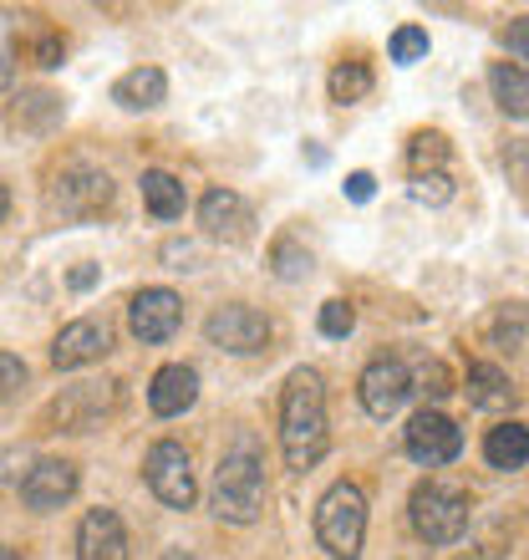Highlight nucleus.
Returning a JSON list of instances; mask_svg holds the SVG:
<instances>
[{
    "instance_id": "10",
    "label": "nucleus",
    "mask_w": 529,
    "mask_h": 560,
    "mask_svg": "<svg viewBox=\"0 0 529 560\" xmlns=\"http://www.w3.org/2000/svg\"><path fill=\"white\" fill-rule=\"evenodd\" d=\"M72 494H77V464H67V458H42V464L21 479V500H26L31 510H61Z\"/></svg>"
},
{
    "instance_id": "16",
    "label": "nucleus",
    "mask_w": 529,
    "mask_h": 560,
    "mask_svg": "<svg viewBox=\"0 0 529 560\" xmlns=\"http://www.w3.org/2000/svg\"><path fill=\"white\" fill-rule=\"evenodd\" d=\"M107 199H113V178L92 174V168H72L57 189V205L67 214H97V209H107Z\"/></svg>"
},
{
    "instance_id": "12",
    "label": "nucleus",
    "mask_w": 529,
    "mask_h": 560,
    "mask_svg": "<svg viewBox=\"0 0 529 560\" xmlns=\"http://www.w3.org/2000/svg\"><path fill=\"white\" fill-rule=\"evenodd\" d=\"M77 560H128V530L113 510H87L77 530Z\"/></svg>"
},
{
    "instance_id": "17",
    "label": "nucleus",
    "mask_w": 529,
    "mask_h": 560,
    "mask_svg": "<svg viewBox=\"0 0 529 560\" xmlns=\"http://www.w3.org/2000/svg\"><path fill=\"white\" fill-rule=\"evenodd\" d=\"M168 97V77L158 67H138V72L118 77V88H113V103L128 107V113H148V107H158Z\"/></svg>"
},
{
    "instance_id": "2",
    "label": "nucleus",
    "mask_w": 529,
    "mask_h": 560,
    "mask_svg": "<svg viewBox=\"0 0 529 560\" xmlns=\"http://www.w3.org/2000/svg\"><path fill=\"white\" fill-rule=\"evenodd\" d=\"M209 504H214V515L230 520V525H250L264 510V464H260V454H255V443H235V448L220 458Z\"/></svg>"
},
{
    "instance_id": "28",
    "label": "nucleus",
    "mask_w": 529,
    "mask_h": 560,
    "mask_svg": "<svg viewBox=\"0 0 529 560\" xmlns=\"http://www.w3.org/2000/svg\"><path fill=\"white\" fill-rule=\"evenodd\" d=\"M352 326H356V311L346 306V301H326L321 306V331L326 337H346Z\"/></svg>"
},
{
    "instance_id": "31",
    "label": "nucleus",
    "mask_w": 529,
    "mask_h": 560,
    "mask_svg": "<svg viewBox=\"0 0 529 560\" xmlns=\"http://www.w3.org/2000/svg\"><path fill=\"white\" fill-rule=\"evenodd\" d=\"M418 393H427V398H448V393H454V387H448V372H443L438 362L423 368V387H418Z\"/></svg>"
},
{
    "instance_id": "19",
    "label": "nucleus",
    "mask_w": 529,
    "mask_h": 560,
    "mask_svg": "<svg viewBox=\"0 0 529 560\" xmlns=\"http://www.w3.org/2000/svg\"><path fill=\"white\" fill-rule=\"evenodd\" d=\"M469 402H473V408H484V413L509 408V402H515V383H509V372H499L494 362L469 368Z\"/></svg>"
},
{
    "instance_id": "23",
    "label": "nucleus",
    "mask_w": 529,
    "mask_h": 560,
    "mask_svg": "<svg viewBox=\"0 0 529 560\" xmlns=\"http://www.w3.org/2000/svg\"><path fill=\"white\" fill-rule=\"evenodd\" d=\"M443 159H448V143H443V133H418V138L408 143V168H412V178L438 174Z\"/></svg>"
},
{
    "instance_id": "21",
    "label": "nucleus",
    "mask_w": 529,
    "mask_h": 560,
    "mask_svg": "<svg viewBox=\"0 0 529 560\" xmlns=\"http://www.w3.org/2000/svg\"><path fill=\"white\" fill-rule=\"evenodd\" d=\"M143 205L158 214V220H178L184 214V184L163 168H148L143 174Z\"/></svg>"
},
{
    "instance_id": "18",
    "label": "nucleus",
    "mask_w": 529,
    "mask_h": 560,
    "mask_svg": "<svg viewBox=\"0 0 529 560\" xmlns=\"http://www.w3.org/2000/svg\"><path fill=\"white\" fill-rule=\"evenodd\" d=\"M484 458L494 464V469H525L529 464V428L525 423H499V428H489V439H484Z\"/></svg>"
},
{
    "instance_id": "3",
    "label": "nucleus",
    "mask_w": 529,
    "mask_h": 560,
    "mask_svg": "<svg viewBox=\"0 0 529 560\" xmlns=\"http://www.w3.org/2000/svg\"><path fill=\"white\" fill-rule=\"evenodd\" d=\"M316 535L337 560H356L367 540V500L356 485H331L316 504Z\"/></svg>"
},
{
    "instance_id": "26",
    "label": "nucleus",
    "mask_w": 529,
    "mask_h": 560,
    "mask_svg": "<svg viewBox=\"0 0 529 560\" xmlns=\"http://www.w3.org/2000/svg\"><path fill=\"white\" fill-rule=\"evenodd\" d=\"M392 61H418V57H427V31H418V26H402L392 36Z\"/></svg>"
},
{
    "instance_id": "25",
    "label": "nucleus",
    "mask_w": 529,
    "mask_h": 560,
    "mask_svg": "<svg viewBox=\"0 0 529 560\" xmlns=\"http://www.w3.org/2000/svg\"><path fill=\"white\" fill-rule=\"evenodd\" d=\"M412 199L418 205H448L454 184H448V174H423V178H412Z\"/></svg>"
},
{
    "instance_id": "13",
    "label": "nucleus",
    "mask_w": 529,
    "mask_h": 560,
    "mask_svg": "<svg viewBox=\"0 0 529 560\" xmlns=\"http://www.w3.org/2000/svg\"><path fill=\"white\" fill-rule=\"evenodd\" d=\"M107 347H113V337H107L103 322H72V326H61L57 341H51V362H57L61 372L87 368V362H97Z\"/></svg>"
},
{
    "instance_id": "35",
    "label": "nucleus",
    "mask_w": 529,
    "mask_h": 560,
    "mask_svg": "<svg viewBox=\"0 0 529 560\" xmlns=\"http://www.w3.org/2000/svg\"><path fill=\"white\" fill-rule=\"evenodd\" d=\"M5 209H11V194L0 189V220H5Z\"/></svg>"
},
{
    "instance_id": "15",
    "label": "nucleus",
    "mask_w": 529,
    "mask_h": 560,
    "mask_svg": "<svg viewBox=\"0 0 529 560\" xmlns=\"http://www.w3.org/2000/svg\"><path fill=\"white\" fill-rule=\"evenodd\" d=\"M193 398H199V372L184 368V362L163 368L158 377H153V387H148V408L158 418H178L184 408H193Z\"/></svg>"
},
{
    "instance_id": "1",
    "label": "nucleus",
    "mask_w": 529,
    "mask_h": 560,
    "mask_svg": "<svg viewBox=\"0 0 529 560\" xmlns=\"http://www.w3.org/2000/svg\"><path fill=\"white\" fill-rule=\"evenodd\" d=\"M326 387H321V372H291V383L280 393V454L291 469H316L326 454Z\"/></svg>"
},
{
    "instance_id": "8",
    "label": "nucleus",
    "mask_w": 529,
    "mask_h": 560,
    "mask_svg": "<svg viewBox=\"0 0 529 560\" xmlns=\"http://www.w3.org/2000/svg\"><path fill=\"white\" fill-rule=\"evenodd\" d=\"M178 322H184V301H178L174 291H163V285H148V291L132 295L128 326H132V337H138V341L158 347V341H168V337L178 331Z\"/></svg>"
},
{
    "instance_id": "14",
    "label": "nucleus",
    "mask_w": 529,
    "mask_h": 560,
    "mask_svg": "<svg viewBox=\"0 0 529 560\" xmlns=\"http://www.w3.org/2000/svg\"><path fill=\"white\" fill-rule=\"evenodd\" d=\"M199 224H204L214 240H230V245H239V240L250 235V205L239 199V194L230 189H209L204 205H199Z\"/></svg>"
},
{
    "instance_id": "5",
    "label": "nucleus",
    "mask_w": 529,
    "mask_h": 560,
    "mask_svg": "<svg viewBox=\"0 0 529 560\" xmlns=\"http://www.w3.org/2000/svg\"><path fill=\"white\" fill-rule=\"evenodd\" d=\"M143 479L148 489L158 494L168 510H189L193 494H199V485H193V469H189V454H184V443H153L143 458Z\"/></svg>"
},
{
    "instance_id": "9",
    "label": "nucleus",
    "mask_w": 529,
    "mask_h": 560,
    "mask_svg": "<svg viewBox=\"0 0 529 560\" xmlns=\"http://www.w3.org/2000/svg\"><path fill=\"white\" fill-rule=\"evenodd\" d=\"M408 393H412V372H408V362H397V357H377V362L362 372V408H367L372 418L402 413Z\"/></svg>"
},
{
    "instance_id": "27",
    "label": "nucleus",
    "mask_w": 529,
    "mask_h": 560,
    "mask_svg": "<svg viewBox=\"0 0 529 560\" xmlns=\"http://www.w3.org/2000/svg\"><path fill=\"white\" fill-rule=\"evenodd\" d=\"M306 270H310V255H306V250H295V240H280V245H275V276L301 280Z\"/></svg>"
},
{
    "instance_id": "11",
    "label": "nucleus",
    "mask_w": 529,
    "mask_h": 560,
    "mask_svg": "<svg viewBox=\"0 0 529 560\" xmlns=\"http://www.w3.org/2000/svg\"><path fill=\"white\" fill-rule=\"evenodd\" d=\"M113 387L118 383H77V387H67V393L51 402V418H57L61 428H72V433H87V428L113 408Z\"/></svg>"
},
{
    "instance_id": "36",
    "label": "nucleus",
    "mask_w": 529,
    "mask_h": 560,
    "mask_svg": "<svg viewBox=\"0 0 529 560\" xmlns=\"http://www.w3.org/2000/svg\"><path fill=\"white\" fill-rule=\"evenodd\" d=\"M163 560H193V556H189V550H168V556H163Z\"/></svg>"
},
{
    "instance_id": "20",
    "label": "nucleus",
    "mask_w": 529,
    "mask_h": 560,
    "mask_svg": "<svg viewBox=\"0 0 529 560\" xmlns=\"http://www.w3.org/2000/svg\"><path fill=\"white\" fill-rule=\"evenodd\" d=\"M489 88H494V97H499V107L509 118H529V72L525 67L499 61V67L489 72Z\"/></svg>"
},
{
    "instance_id": "30",
    "label": "nucleus",
    "mask_w": 529,
    "mask_h": 560,
    "mask_svg": "<svg viewBox=\"0 0 529 560\" xmlns=\"http://www.w3.org/2000/svg\"><path fill=\"white\" fill-rule=\"evenodd\" d=\"M504 46H509L515 61H529V15H515V21L504 26Z\"/></svg>"
},
{
    "instance_id": "34",
    "label": "nucleus",
    "mask_w": 529,
    "mask_h": 560,
    "mask_svg": "<svg viewBox=\"0 0 529 560\" xmlns=\"http://www.w3.org/2000/svg\"><path fill=\"white\" fill-rule=\"evenodd\" d=\"M0 560H21V550H11V546H0Z\"/></svg>"
},
{
    "instance_id": "6",
    "label": "nucleus",
    "mask_w": 529,
    "mask_h": 560,
    "mask_svg": "<svg viewBox=\"0 0 529 560\" xmlns=\"http://www.w3.org/2000/svg\"><path fill=\"white\" fill-rule=\"evenodd\" d=\"M408 458L412 464H423V469H438V464H454L458 448H463V433H458L454 418L433 413V408H423V413L408 423Z\"/></svg>"
},
{
    "instance_id": "22",
    "label": "nucleus",
    "mask_w": 529,
    "mask_h": 560,
    "mask_svg": "<svg viewBox=\"0 0 529 560\" xmlns=\"http://www.w3.org/2000/svg\"><path fill=\"white\" fill-rule=\"evenodd\" d=\"M367 92H372V72L362 61H341L331 72V103H362Z\"/></svg>"
},
{
    "instance_id": "33",
    "label": "nucleus",
    "mask_w": 529,
    "mask_h": 560,
    "mask_svg": "<svg viewBox=\"0 0 529 560\" xmlns=\"http://www.w3.org/2000/svg\"><path fill=\"white\" fill-rule=\"evenodd\" d=\"M92 280H97V270H92V266H82V270H72V285H77V291H87Z\"/></svg>"
},
{
    "instance_id": "24",
    "label": "nucleus",
    "mask_w": 529,
    "mask_h": 560,
    "mask_svg": "<svg viewBox=\"0 0 529 560\" xmlns=\"http://www.w3.org/2000/svg\"><path fill=\"white\" fill-rule=\"evenodd\" d=\"M525 331H529L525 306H504L499 316H494V341H499V347H509V352L525 341Z\"/></svg>"
},
{
    "instance_id": "7",
    "label": "nucleus",
    "mask_w": 529,
    "mask_h": 560,
    "mask_svg": "<svg viewBox=\"0 0 529 560\" xmlns=\"http://www.w3.org/2000/svg\"><path fill=\"white\" fill-rule=\"evenodd\" d=\"M204 337L214 341V347H224V352L250 357V352H264V341H270V322H264L255 306H220L204 322Z\"/></svg>"
},
{
    "instance_id": "29",
    "label": "nucleus",
    "mask_w": 529,
    "mask_h": 560,
    "mask_svg": "<svg viewBox=\"0 0 529 560\" xmlns=\"http://www.w3.org/2000/svg\"><path fill=\"white\" fill-rule=\"evenodd\" d=\"M21 383H26V362H21V357H11V352H0V402L11 398Z\"/></svg>"
},
{
    "instance_id": "32",
    "label": "nucleus",
    "mask_w": 529,
    "mask_h": 560,
    "mask_svg": "<svg viewBox=\"0 0 529 560\" xmlns=\"http://www.w3.org/2000/svg\"><path fill=\"white\" fill-rule=\"evenodd\" d=\"M346 194H352L356 205H362V199H372V174H352V178H346Z\"/></svg>"
},
{
    "instance_id": "4",
    "label": "nucleus",
    "mask_w": 529,
    "mask_h": 560,
    "mask_svg": "<svg viewBox=\"0 0 529 560\" xmlns=\"http://www.w3.org/2000/svg\"><path fill=\"white\" fill-rule=\"evenodd\" d=\"M408 515L427 546H454L469 530V494L454 485H418L408 500Z\"/></svg>"
}]
</instances>
